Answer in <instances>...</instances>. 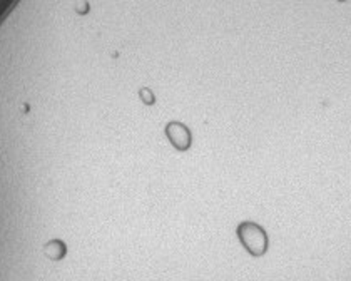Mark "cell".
Here are the masks:
<instances>
[{
  "mask_svg": "<svg viewBox=\"0 0 351 281\" xmlns=\"http://www.w3.org/2000/svg\"><path fill=\"white\" fill-rule=\"evenodd\" d=\"M241 239L247 249L253 254H263L268 246V239H266L265 231L256 225H243Z\"/></svg>",
  "mask_w": 351,
  "mask_h": 281,
  "instance_id": "obj_1",
  "label": "cell"
}]
</instances>
